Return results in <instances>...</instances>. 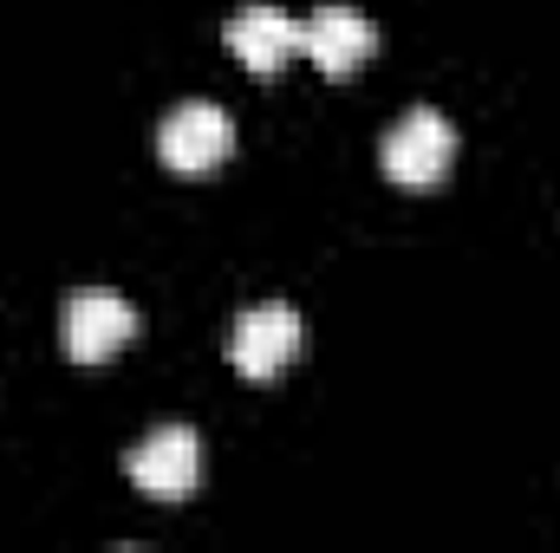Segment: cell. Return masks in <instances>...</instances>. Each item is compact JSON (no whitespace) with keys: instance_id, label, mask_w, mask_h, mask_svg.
I'll return each instance as SVG.
<instances>
[{"instance_id":"obj_6","label":"cell","mask_w":560,"mask_h":553,"mask_svg":"<svg viewBox=\"0 0 560 553\" xmlns=\"http://www.w3.org/2000/svg\"><path fill=\"white\" fill-rule=\"evenodd\" d=\"M300 52L326 72V79H346V72H359L372 52H378V26L359 13V7H319V13H306L300 20Z\"/></svg>"},{"instance_id":"obj_5","label":"cell","mask_w":560,"mask_h":553,"mask_svg":"<svg viewBox=\"0 0 560 553\" xmlns=\"http://www.w3.org/2000/svg\"><path fill=\"white\" fill-rule=\"evenodd\" d=\"M125 469H131V482H138L150 502H183L202 482V443H196L189 423H163V430H150L138 449H131Z\"/></svg>"},{"instance_id":"obj_4","label":"cell","mask_w":560,"mask_h":553,"mask_svg":"<svg viewBox=\"0 0 560 553\" xmlns=\"http://www.w3.org/2000/svg\"><path fill=\"white\" fill-rule=\"evenodd\" d=\"M300 339H306V326H300V313H293L287 299L248 306V313L235 319V332H229V365H235L242 378L268 385V378H280V372L293 365Z\"/></svg>"},{"instance_id":"obj_2","label":"cell","mask_w":560,"mask_h":553,"mask_svg":"<svg viewBox=\"0 0 560 553\" xmlns=\"http://www.w3.org/2000/svg\"><path fill=\"white\" fill-rule=\"evenodd\" d=\"M385 176L398 189H436L456 163V131L443 111H405L392 131H385V150H378Z\"/></svg>"},{"instance_id":"obj_3","label":"cell","mask_w":560,"mask_h":553,"mask_svg":"<svg viewBox=\"0 0 560 553\" xmlns=\"http://www.w3.org/2000/svg\"><path fill=\"white\" fill-rule=\"evenodd\" d=\"M229 150H235V125H229V111L209 105V98H189V105H176V111L156 125V156H163V169H176V176H209V169L229 163Z\"/></svg>"},{"instance_id":"obj_7","label":"cell","mask_w":560,"mask_h":553,"mask_svg":"<svg viewBox=\"0 0 560 553\" xmlns=\"http://www.w3.org/2000/svg\"><path fill=\"white\" fill-rule=\"evenodd\" d=\"M229 52L248 66V72H280L293 52H300V20L293 13H280V7H242L235 20H229Z\"/></svg>"},{"instance_id":"obj_1","label":"cell","mask_w":560,"mask_h":553,"mask_svg":"<svg viewBox=\"0 0 560 553\" xmlns=\"http://www.w3.org/2000/svg\"><path fill=\"white\" fill-rule=\"evenodd\" d=\"M131 339H138V306L105 293V286H85V293H72L59 306V345H66L72 365H105Z\"/></svg>"}]
</instances>
